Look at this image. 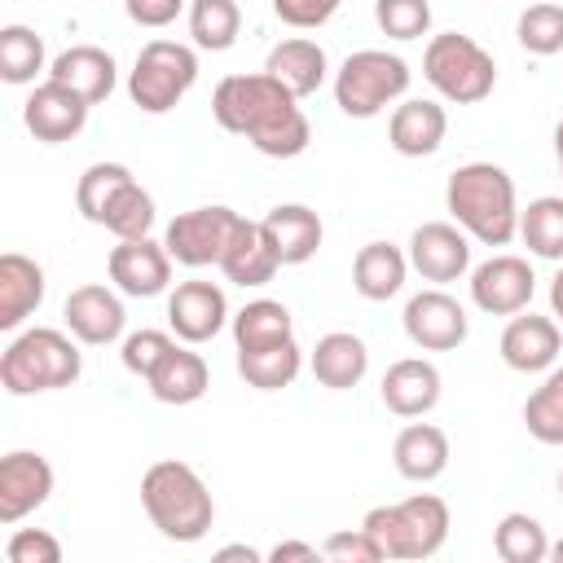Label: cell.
<instances>
[{
	"label": "cell",
	"mask_w": 563,
	"mask_h": 563,
	"mask_svg": "<svg viewBox=\"0 0 563 563\" xmlns=\"http://www.w3.org/2000/svg\"><path fill=\"white\" fill-rule=\"evenodd\" d=\"M211 114L224 132L246 136L264 158H299L312 141L299 97L286 84H277L268 70L224 75L211 92Z\"/></svg>",
	"instance_id": "6da1fadb"
},
{
	"label": "cell",
	"mask_w": 563,
	"mask_h": 563,
	"mask_svg": "<svg viewBox=\"0 0 563 563\" xmlns=\"http://www.w3.org/2000/svg\"><path fill=\"white\" fill-rule=\"evenodd\" d=\"M444 207L484 246H506L519 233L515 180L497 163H462V167H453L449 185H444Z\"/></svg>",
	"instance_id": "7a4b0ae2"
},
{
	"label": "cell",
	"mask_w": 563,
	"mask_h": 563,
	"mask_svg": "<svg viewBox=\"0 0 563 563\" xmlns=\"http://www.w3.org/2000/svg\"><path fill=\"white\" fill-rule=\"evenodd\" d=\"M141 506L167 541H202L216 523V501L189 462L163 457L141 475Z\"/></svg>",
	"instance_id": "3957f363"
},
{
	"label": "cell",
	"mask_w": 563,
	"mask_h": 563,
	"mask_svg": "<svg viewBox=\"0 0 563 563\" xmlns=\"http://www.w3.org/2000/svg\"><path fill=\"white\" fill-rule=\"evenodd\" d=\"M84 374L79 347L48 325L22 330L4 356H0V387L9 396H35V391H62Z\"/></svg>",
	"instance_id": "277c9868"
},
{
	"label": "cell",
	"mask_w": 563,
	"mask_h": 563,
	"mask_svg": "<svg viewBox=\"0 0 563 563\" xmlns=\"http://www.w3.org/2000/svg\"><path fill=\"white\" fill-rule=\"evenodd\" d=\"M361 528L378 541L383 559H431L449 541V506L435 493H413L391 506H374Z\"/></svg>",
	"instance_id": "5b68a950"
},
{
	"label": "cell",
	"mask_w": 563,
	"mask_h": 563,
	"mask_svg": "<svg viewBox=\"0 0 563 563\" xmlns=\"http://www.w3.org/2000/svg\"><path fill=\"white\" fill-rule=\"evenodd\" d=\"M422 75L444 101L475 106L493 92L497 62L479 40H471L462 31H444V35H431V44L422 53Z\"/></svg>",
	"instance_id": "8992f818"
},
{
	"label": "cell",
	"mask_w": 563,
	"mask_h": 563,
	"mask_svg": "<svg viewBox=\"0 0 563 563\" xmlns=\"http://www.w3.org/2000/svg\"><path fill=\"white\" fill-rule=\"evenodd\" d=\"M405 92H409V66L387 48H361L334 75V106L347 119H374Z\"/></svg>",
	"instance_id": "52a82bcc"
},
{
	"label": "cell",
	"mask_w": 563,
	"mask_h": 563,
	"mask_svg": "<svg viewBox=\"0 0 563 563\" xmlns=\"http://www.w3.org/2000/svg\"><path fill=\"white\" fill-rule=\"evenodd\" d=\"M198 84V53L176 40H150L128 75V97L145 114H167Z\"/></svg>",
	"instance_id": "ba28073f"
},
{
	"label": "cell",
	"mask_w": 563,
	"mask_h": 563,
	"mask_svg": "<svg viewBox=\"0 0 563 563\" xmlns=\"http://www.w3.org/2000/svg\"><path fill=\"white\" fill-rule=\"evenodd\" d=\"M238 211L233 207H194V211H180L167 233H163V246L176 264L185 268H207V264H220L233 229H238Z\"/></svg>",
	"instance_id": "9c48e42d"
},
{
	"label": "cell",
	"mask_w": 563,
	"mask_h": 563,
	"mask_svg": "<svg viewBox=\"0 0 563 563\" xmlns=\"http://www.w3.org/2000/svg\"><path fill=\"white\" fill-rule=\"evenodd\" d=\"M400 321H405L409 343L422 347V352H453V347H462L466 334H471L466 308H462L449 290H440V286H435V290H418V295L405 303Z\"/></svg>",
	"instance_id": "30bf717a"
},
{
	"label": "cell",
	"mask_w": 563,
	"mask_h": 563,
	"mask_svg": "<svg viewBox=\"0 0 563 563\" xmlns=\"http://www.w3.org/2000/svg\"><path fill=\"white\" fill-rule=\"evenodd\" d=\"M537 277L523 255H493L471 268V303L488 317H515L532 303Z\"/></svg>",
	"instance_id": "8fae6325"
},
{
	"label": "cell",
	"mask_w": 563,
	"mask_h": 563,
	"mask_svg": "<svg viewBox=\"0 0 563 563\" xmlns=\"http://www.w3.org/2000/svg\"><path fill=\"white\" fill-rule=\"evenodd\" d=\"M466 238L471 233L462 224H449V220L418 224L409 238V268L435 286L466 277V268H471V242Z\"/></svg>",
	"instance_id": "7c38bea8"
},
{
	"label": "cell",
	"mask_w": 563,
	"mask_h": 563,
	"mask_svg": "<svg viewBox=\"0 0 563 563\" xmlns=\"http://www.w3.org/2000/svg\"><path fill=\"white\" fill-rule=\"evenodd\" d=\"M22 123H26V132H31L35 141L62 145V141H75V136L84 132V123H88V101H84L75 88H66V84H57V79H44V84L31 88V97H26V106H22Z\"/></svg>",
	"instance_id": "4fadbf2b"
},
{
	"label": "cell",
	"mask_w": 563,
	"mask_h": 563,
	"mask_svg": "<svg viewBox=\"0 0 563 563\" xmlns=\"http://www.w3.org/2000/svg\"><path fill=\"white\" fill-rule=\"evenodd\" d=\"M110 282L132 299H154L172 282V255L154 238H123L106 260Z\"/></svg>",
	"instance_id": "5bb4252c"
},
{
	"label": "cell",
	"mask_w": 563,
	"mask_h": 563,
	"mask_svg": "<svg viewBox=\"0 0 563 563\" xmlns=\"http://www.w3.org/2000/svg\"><path fill=\"white\" fill-rule=\"evenodd\" d=\"M224 321H233V317H229V299L216 282H202V277L180 282L167 299V325L176 330L180 343H207L224 330Z\"/></svg>",
	"instance_id": "9a60e30c"
},
{
	"label": "cell",
	"mask_w": 563,
	"mask_h": 563,
	"mask_svg": "<svg viewBox=\"0 0 563 563\" xmlns=\"http://www.w3.org/2000/svg\"><path fill=\"white\" fill-rule=\"evenodd\" d=\"M53 493V466L48 457L31 449H13L0 457V523H18L31 510H40Z\"/></svg>",
	"instance_id": "2e32d148"
},
{
	"label": "cell",
	"mask_w": 563,
	"mask_h": 563,
	"mask_svg": "<svg viewBox=\"0 0 563 563\" xmlns=\"http://www.w3.org/2000/svg\"><path fill=\"white\" fill-rule=\"evenodd\" d=\"M62 317H66V330H70L79 343H88V347H106V343L123 339V325H128L123 299H119L110 286H97V282L75 286V290L66 295Z\"/></svg>",
	"instance_id": "e0dca14e"
},
{
	"label": "cell",
	"mask_w": 563,
	"mask_h": 563,
	"mask_svg": "<svg viewBox=\"0 0 563 563\" xmlns=\"http://www.w3.org/2000/svg\"><path fill=\"white\" fill-rule=\"evenodd\" d=\"M501 361L515 369V374H541L559 361V347H563V334H559V321L550 317H537V312H515L510 325L501 330Z\"/></svg>",
	"instance_id": "ac0fdd59"
},
{
	"label": "cell",
	"mask_w": 563,
	"mask_h": 563,
	"mask_svg": "<svg viewBox=\"0 0 563 563\" xmlns=\"http://www.w3.org/2000/svg\"><path fill=\"white\" fill-rule=\"evenodd\" d=\"M444 132H449V114H444L440 101H427V97L400 101V106L391 110V119H387V141H391V150L405 154V158H427V154H435L440 141H444Z\"/></svg>",
	"instance_id": "d6986e66"
},
{
	"label": "cell",
	"mask_w": 563,
	"mask_h": 563,
	"mask_svg": "<svg viewBox=\"0 0 563 563\" xmlns=\"http://www.w3.org/2000/svg\"><path fill=\"white\" fill-rule=\"evenodd\" d=\"M233 286H264V282H273V273L282 268V260H277V251H273V242H268V233H264V224L260 220H238V229H233V238H229V246H224V255H220V264H216Z\"/></svg>",
	"instance_id": "ffe728a7"
},
{
	"label": "cell",
	"mask_w": 563,
	"mask_h": 563,
	"mask_svg": "<svg viewBox=\"0 0 563 563\" xmlns=\"http://www.w3.org/2000/svg\"><path fill=\"white\" fill-rule=\"evenodd\" d=\"M383 405L396 418H422L440 405V369L422 356H405L383 374Z\"/></svg>",
	"instance_id": "44dd1931"
},
{
	"label": "cell",
	"mask_w": 563,
	"mask_h": 563,
	"mask_svg": "<svg viewBox=\"0 0 563 563\" xmlns=\"http://www.w3.org/2000/svg\"><path fill=\"white\" fill-rule=\"evenodd\" d=\"M260 224H264V233H268V242H273L282 264H308L321 251V238H325L321 216L312 207H303V202H282Z\"/></svg>",
	"instance_id": "7402d4cb"
},
{
	"label": "cell",
	"mask_w": 563,
	"mask_h": 563,
	"mask_svg": "<svg viewBox=\"0 0 563 563\" xmlns=\"http://www.w3.org/2000/svg\"><path fill=\"white\" fill-rule=\"evenodd\" d=\"M48 79L75 88L88 106H97V101H106L114 92V57L106 48H97V44H70L66 53L53 57Z\"/></svg>",
	"instance_id": "603a6c76"
},
{
	"label": "cell",
	"mask_w": 563,
	"mask_h": 563,
	"mask_svg": "<svg viewBox=\"0 0 563 563\" xmlns=\"http://www.w3.org/2000/svg\"><path fill=\"white\" fill-rule=\"evenodd\" d=\"M40 303H44V268L22 251H4L0 255V330H18Z\"/></svg>",
	"instance_id": "cb8c5ba5"
},
{
	"label": "cell",
	"mask_w": 563,
	"mask_h": 563,
	"mask_svg": "<svg viewBox=\"0 0 563 563\" xmlns=\"http://www.w3.org/2000/svg\"><path fill=\"white\" fill-rule=\"evenodd\" d=\"M391 462L405 479L431 484L449 466V435L435 422H409V427H400V435L391 444Z\"/></svg>",
	"instance_id": "d4e9b609"
},
{
	"label": "cell",
	"mask_w": 563,
	"mask_h": 563,
	"mask_svg": "<svg viewBox=\"0 0 563 563\" xmlns=\"http://www.w3.org/2000/svg\"><path fill=\"white\" fill-rule=\"evenodd\" d=\"M264 70H268L277 84H286L295 97H312V92L325 84L330 62H325V48H321L317 40L295 35V40H282V44L268 48Z\"/></svg>",
	"instance_id": "484cf974"
},
{
	"label": "cell",
	"mask_w": 563,
	"mask_h": 563,
	"mask_svg": "<svg viewBox=\"0 0 563 563\" xmlns=\"http://www.w3.org/2000/svg\"><path fill=\"white\" fill-rule=\"evenodd\" d=\"M145 383H150V396H154L158 405H194V400L207 396L211 374H207V361H202L198 352L172 347V352L154 365V374H150Z\"/></svg>",
	"instance_id": "4316f807"
},
{
	"label": "cell",
	"mask_w": 563,
	"mask_h": 563,
	"mask_svg": "<svg viewBox=\"0 0 563 563\" xmlns=\"http://www.w3.org/2000/svg\"><path fill=\"white\" fill-rule=\"evenodd\" d=\"M405 273H409V255L400 246H391V242H365L356 251V260H352V286L369 303L391 299L405 286Z\"/></svg>",
	"instance_id": "83f0119b"
},
{
	"label": "cell",
	"mask_w": 563,
	"mask_h": 563,
	"mask_svg": "<svg viewBox=\"0 0 563 563\" xmlns=\"http://www.w3.org/2000/svg\"><path fill=\"white\" fill-rule=\"evenodd\" d=\"M365 369H369V352H365V343L356 334L330 330V334L317 339V347H312V374H317L321 387L347 391V387H356L365 378Z\"/></svg>",
	"instance_id": "f1b7e54d"
},
{
	"label": "cell",
	"mask_w": 563,
	"mask_h": 563,
	"mask_svg": "<svg viewBox=\"0 0 563 563\" xmlns=\"http://www.w3.org/2000/svg\"><path fill=\"white\" fill-rule=\"evenodd\" d=\"M286 339H295V321L282 299H251L246 308L233 312V347L238 352H260V347L286 343Z\"/></svg>",
	"instance_id": "f546056e"
},
{
	"label": "cell",
	"mask_w": 563,
	"mask_h": 563,
	"mask_svg": "<svg viewBox=\"0 0 563 563\" xmlns=\"http://www.w3.org/2000/svg\"><path fill=\"white\" fill-rule=\"evenodd\" d=\"M299 369H303V352H299L295 339L260 347V352H238V374L246 378V387H260V391L290 387L299 378Z\"/></svg>",
	"instance_id": "4dcf8cb0"
},
{
	"label": "cell",
	"mask_w": 563,
	"mask_h": 563,
	"mask_svg": "<svg viewBox=\"0 0 563 563\" xmlns=\"http://www.w3.org/2000/svg\"><path fill=\"white\" fill-rule=\"evenodd\" d=\"M519 238H523V246H528L537 260L563 264V198H559V194L532 198V202L519 211Z\"/></svg>",
	"instance_id": "1f68e13d"
},
{
	"label": "cell",
	"mask_w": 563,
	"mask_h": 563,
	"mask_svg": "<svg viewBox=\"0 0 563 563\" xmlns=\"http://www.w3.org/2000/svg\"><path fill=\"white\" fill-rule=\"evenodd\" d=\"M101 229H110L119 242L123 238H150V229H154V198L128 176L114 194H110V202L101 207V220H97Z\"/></svg>",
	"instance_id": "d6a6232c"
},
{
	"label": "cell",
	"mask_w": 563,
	"mask_h": 563,
	"mask_svg": "<svg viewBox=\"0 0 563 563\" xmlns=\"http://www.w3.org/2000/svg\"><path fill=\"white\" fill-rule=\"evenodd\" d=\"M493 550H497L501 563H541V559H550V537H545L541 519H532L523 510H510L493 528Z\"/></svg>",
	"instance_id": "836d02e7"
},
{
	"label": "cell",
	"mask_w": 563,
	"mask_h": 563,
	"mask_svg": "<svg viewBox=\"0 0 563 563\" xmlns=\"http://www.w3.org/2000/svg\"><path fill=\"white\" fill-rule=\"evenodd\" d=\"M242 9L238 0H189V35L207 53H224L238 44Z\"/></svg>",
	"instance_id": "e575fe53"
},
{
	"label": "cell",
	"mask_w": 563,
	"mask_h": 563,
	"mask_svg": "<svg viewBox=\"0 0 563 563\" xmlns=\"http://www.w3.org/2000/svg\"><path fill=\"white\" fill-rule=\"evenodd\" d=\"M523 422L537 444H563V365L541 378V387L523 400Z\"/></svg>",
	"instance_id": "d590c367"
},
{
	"label": "cell",
	"mask_w": 563,
	"mask_h": 563,
	"mask_svg": "<svg viewBox=\"0 0 563 563\" xmlns=\"http://www.w3.org/2000/svg\"><path fill=\"white\" fill-rule=\"evenodd\" d=\"M44 70V40L31 26H4L0 31V79L4 84H35Z\"/></svg>",
	"instance_id": "8d00e7d4"
},
{
	"label": "cell",
	"mask_w": 563,
	"mask_h": 563,
	"mask_svg": "<svg viewBox=\"0 0 563 563\" xmlns=\"http://www.w3.org/2000/svg\"><path fill=\"white\" fill-rule=\"evenodd\" d=\"M515 35H519V44H523L532 57H554V53H563V4H550V0L528 4V9L519 13Z\"/></svg>",
	"instance_id": "74e56055"
},
{
	"label": "cell",
	"mask_w": 563,
	"mask_h": 563,
	"mask_svg": "<svg viewBox=\"0 0 563 563\" xmlns=\"http://www.w3.org/2000/svg\"><path fill=\"white\" fill-rule=\"evenodd\" d=\"M132 172L123 167V163H92V167H84V176H79V185H75V207H79V216L84 220H101V207L110 202V194L128 180Z\"/></svg>",
	"instance_id": "f35d334b"
},
{
	"label": "cell",
	"mask_w": 563,
	"mask_h": 563,
	"mask_svg": "<svg viewBox=\"0 0 563 563\" xmlns=\"http://www.w3.org/2000/svg\"><path fill=\"white\" fill-rule=\"evenodd\" d=\"M374 22L391 40H418L431 31V4L427 0H374Z\"/></svg>",
	"instance_id": "ab89813d"
},
{
	"label": "cell",
	"mask_w": 563,
	"mask_h": 563,
	"mask_svg": "<svg viewBox=\"0 0 563 563\" xmlns=\"http://www.w3.org/2000/svg\"><path fill=\"white\" fill-rule=\"evenodd\" d=\"M172 347H176V343H172L163 330H136V334H128V339H123L119 361H123V369H128V374L150 378V374H154V365H158Z\"/></svg>",
	"instance_id": "60d3db41"
},
{
	"label": "cell",
	"mask_w": 563,
	"mask_h": 563,
	"mask_svg": "<svg viewBox=\"0 0 563 563\" xmlns=\"http://www.w3.org/2000/svg\"><path fill=\"white\" fill-rule=\"evenodd\" d=\"M9 563H62V541L44 528H18L4 545Z\"/></svg>",
	"instance_id": "b9f144b4"
},
{
	"label": "cell",
	"mask_w": 563,
	"mask_h": 563,
	"mask_svg": "<svg viewBox=\"0 0 563 563\" xmlns=\"http://www.w3.org/2000/svg\"><path fill=\"white\" fill-rule=\"evenodd\" d=\"M321 554L325 559H339V563H383V550H378V541L365 528H339V532H330L325 545H321Z\"/></svg>",
	"instance_id": "7bdbcfd3"
},
{
	"label": "cell",
	"mask_w": 563,
	"mask_h": 563,
	"mask_svg": "<svg viewBox=\"0 0 563 563\" xmlns=\"http://www.w3.org/2000/svg\"><path fill=\"white\" fill-rule=\"evenodd\" d=\"M343 0H273V13L286 22V26H299V31H312V26H325L334 13H339Z\"/></svg>",
	"instance_id": "ee69618b"
},
{
	"label": "cell",
	"mask_w": 563,
	"mask_h": 563,
	"mask_svg": "<svg viewBox=\"0 0 563 563\" xmlns=\"http://www.w3.org/2000/svg\"><path fill=\"white\" fill-rule=\"evenodd\" d=\"M123 9L136 26H167L185 9V0H123Z\"/></svg>",
	"instance_id": "f6af8a7d"
},
{
	"label": "cell",
	"mask_w": 563,
	"mask_h": 563,
	"mask_svg": "<svg viewBox=\"0 0 563 563\" xmlns=\"http://www.w3.org/2000/svg\"><path fill=\"white\" fill-rule=\"evenodd\" d=\"M321 550L317 545H308V541H282V545H273L268 550V559L273 563H290V559H317Z\"/></svg>",
	"instance_id": "bcb514c9"
},
{
	"label": "cell",
	"mask_w": 563,
	"mask_h": 563,
	"mask_svg": "<svg viewBox=\"0 0 563 563\" xmlns=\"http://www.w3.org/2000/svg\"><path fill=\"white\" fill-rule=\"evenodd\" d=\"M216 559H220V563H224V559H246V563H260L264 554H260V550H251V545H224Z\"/></svg>",
	"instance_id": "7dc6e473"
},
{
	"label": "cell",
	"mask_w": 563,
	"mask_h": 563,
	"mask_svg": "<svg viewBox=\"0 0 563 563\" xmlns=\"http://www.w3.org/2000/svg\"><path fill=\"white\" fill-rule=\"evenodd\" d=\"M550 308H554V317L563 321V268H559L554 282H550Z\"/></svg>",
	"instance_id": "c3c4849f"
},
{
	"label": "cell",
	"mask_w": 563,
	"mask_h": 563,
	"mask_svg": "<svg viewBox=\"0 0 563 563\" xmlns=\"http://www.w3.org/2000/svg\"><path fill=\"white\" fill-rule=\"evenodd\" d=\"M554 158H559V176H563V119L554 128Z\"/></svg>",
	"instance_id": "681fc988"
},
{
	"label": "cell",
	"mask_w": 563,
	"mask_h": 563,
	"mask_svg": "<svg viewBox=\"0 0 563 563\" xmlns=\"http://www.w3.org/2000/svg\"><path fill=\"white\" fill-rule=\"evenodd\" d=\"M550 559H554V563H563V541H554V545H550Z\"/></svg>",
	"instance_id": "f907efd6"
},
{
	"label": "cell",
	"mask_w": 563,
	"mask_h": 563,
	"mask_svg": "<svg viewBox=\"0 0 563 563\" xmlns=\"http://www.w3.org/2000/svg\"><path fill=\"white\" fill-rule=\"evenodd\" d=\"M559 493H563V471H559Z\"/></svg>",
	"instance_id": "816d5d0a"
}]
</instances>
